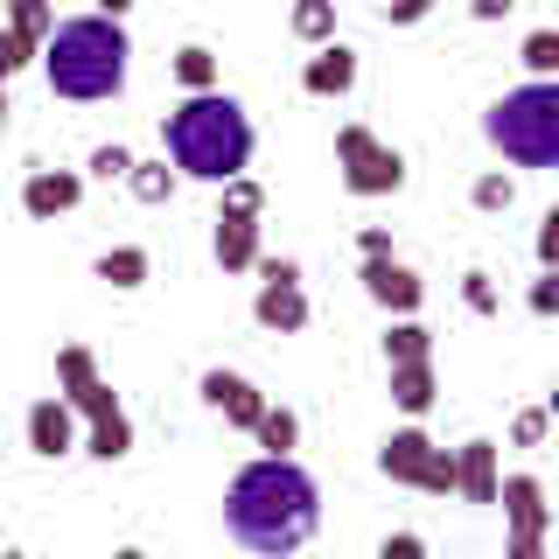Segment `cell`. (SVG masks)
I'll list each match as a JSON object with an SVG mask.
<instances>
[{
	"label": "cell",
	"instance_id": "obj_1",
	"mask_svg": "<svg viewBox=\"0 0 559 559\" xmlns=\"http://www.w3.org/2000/svg\"><path fill=\"white\" fill-rule=\"evenodd\" d=\"M224 532L259 559H294L322 532V483L294 454H259L224 489Z\"/></svg>",
	"mask_w": 559,
	"mask_h": 559
},
{
	"label": "cell",
	"instance_id": "obj_2",
	"mask_svg": "<svg viewBox=\"0 0 559 559\" xmlns=\"http://www.w3.org/2000/svg\"><path fill=\"white\" fill-rule=\"evenodd\" d=\"M162 140H168L175 175L210 182V189H224L231 175H245V168H252V154H259L252 112H245V98H231L224 84H217V92H189V98L168 112Z\"/></svg>",
	"mask_w": 559,
	"mask_h": 559
},
{
	"label": "cell",
	"instance_id": "obj_3",
	"mask_svg": "<svg viewBox=\"0 0 559 559\" xmlns=\"http://www.w3.org/2000/svg\"><path fill=\"white\" fill-rule=\"evenodd\" d=\"M43 63V84L70 105H105L127 92L133 78V43H127V22H105V14H70L43 35L35 49Z\"/></svg>",
	"mask_w": 559,
	"mask_h": 559
},
{
	"label": "cell",
	"instance_id": "obj_4",
	"mask_svg": "<svg viewBox=\"0 0 559 559\" xmlns=\"http://www.w3.org/2000/svg\"><path fill=\"white\" fill-rule=\"evenodd\" d=\"M489 147L511 168H559V78H524L483 112Z\"/></svg>",
	"mask_w": 559,
	"mask_h": 559
},
{
	"label": "cell",
	"instance_id": "obj_5",
	"mask_svg": "<svg viewBox=\"0 0 559 559\" xmlns=\"http://www.w3.org/2000/svg\"><path fill=\"white\" fill-rule=\"evenodd\" d=\"M57 399L92 427V441H84L92 462H127L133 454V419H127V406H119V392L98 378V357L84 343L57 349Z\"/></svg>",
	"mask_w": 559,
	"mask_h": 559
},
{
	"label": "cell",
	"instance_id": "obj_6",
	"mask_svg": "<svg viewBox=\"0 0 559 559\" xmlns=\"http://www.w3.org/2000/svg\"><path fill=\"white\" fill-rule=\"evenodd\" d=\"M336 168H343V189L349 197H399L406 189V154L392 147V140H378L371 127H336Z\"/></svg>",
	"mask_w": 559,
	"mask_h": 559
},
{
	"label": "cell",
	"instance_id": "obj_7",
	"mask_svg": "<svg viewBox=\"0 0 559 559\" xmlns=\"http://www.w3.org/2000/svg\"><path fill=\"white\" fill-rule=\"evenodd\" d=\"M378 476L406 483V489H427V497H454V448H441L419 427H399V433H384V448H378Z\"/></svg>",
	"mask_w": 559,
	"mask_h": 559
},
{
	"label": "cell",
	"instance_id": "obj_8",
	"mask_svg": "<svg viewBox=\"0 0 559 559\" xmlns=\"http://www.w3.org/2000/svg\"><path fill=\"white\" fill-rule=\"evenodd\" d=\"M252 314H259V329H273V336H301L308 329V287H301V266H294V259H259Z\"/></svg>",
	"mask_w": 559,
	"mask_h": 559
},
{
	"label": "cell",
	"instance_id": "obj_9",
	"mask_svg": "<svg viewBox=\"0 0 559 559\" xmlns=\"http://www.w3.org/2000/svg\"><path fill=\"white\" fill-rule=\"evenodd\" d=\"M197 392H203V406H210V413H224V427H238V433H252V419L266 413V392H259V384L245 378V371H224V364H210Z\"/></svg>",
	"mask_w": 559,
	"mask_h": 559
},
{
	"label": "cell",
	"instance_id": "obj_10",
	"mask_svg": "<svg viewBox=\"0 0 559 559\" xmlns=\"http://www.w3.org/2000/svg\"><path fill=\"white\" fill-rule=\"evenodd\" d=\"M364 294L384 308V314H419V301H427V280H419L406 259H364Z\"/></svg>",
	"mask_w": 559,
	"mask_h": 559
},
{
	"label": "cell",
	"instance_id": "obj_11",
	"mask_svg": "<svg viewBox=\"0 0 559 559\" xmlns=\"http://www.w3.org/2000/svg\"><path fill=\"white\" fill-rule=\"evenodd\" d=\"M497 503H503V524H511V538H538V546H546V532H552L546 483H538V476H503V483H497Z\"/></svg>",
	"mask_w": 559,
	"mask_h": 559
},
{
	"label": "cell",
	"instance_id": "obj_12",
	"mask_svg": "<svg viewBox=\"0 0 559 559\" xmlns=\"http://www.w3.org/2000/svg\"><path fill=\"white\" fill-rule=\"evenodd\" d=\"M78 203H84V175H78V168H28L22 210H28L35 224H57V217H70Z\"/></svg>",
	"mask_w": 559,
	"mask_h": 559
},
{
	"label": "cell",
	"instance_id": "obj_13",
	"mask_svg": "<svg viewBox=\"0 0 559 559\" xmlns=\"http://www.w3.org/2000/svg\"><path fill=\"white\" fill-rule=\"evenodd\" d=\"M28 454H43V462H63V454H78V413H70L57 392L28 406Z\"/></svg>",
	"mask_w": 559,
	"mask_h": 559
},
{
	"label": "cell",
	"instance_id": "obj_14",
	"mask_svg": "<svg viewBox=\"0 0 559 559\" xmlns=\"http://www.w3.org/2000/svg\"><path fill=\"white\" fill-rule=\"evenodd\" d=\"M301 92L308 98H349V92H357V49H349V43H322L301 63Z\"/></svg>",
	"mask_w": 559,
	"mask_h": 559
},
{
	"label": "cell",
	"instance_id": "obj_15",
	"mask_svg": "<svg viewBox=\"0 0 559 559\" xmlns=\"http://www.w3.org/2000/svg\"><path fill=\"white\" fill-rule=\"evenodd\" d=\"M210 252H217L224 273H252L259 266V217L217 210V217H210Z\"/></svg>",
	"mask_w": 559,
	"mask_h": 559
},
{
	"label": "cell",
	"instance_id": "obj_16",
	"mask_svg": "<svg viewBox=\"0 0 559 559\" xmlns=\"http://www.w3.org/2000/svg\"><path fill=\"white\" fill-rule=\"evenodd\" d=\"M497 441H483V433H476V441H462V448H454V497H462V503H497Z\"/></svg>",
	"mask_w": 559,
	"mask_h": 559
},
{
	"label": "cell",
	"instance_id": "obj_17",
	"mask_svg": "<svg viewBox=\"0 0 559 559\" xmlns=\"http://www.w3.org/2000/svg\"><path fill=\"white\" fill-rule=\"evenodd\" d=\"M392 371V406L406 413V419H419L433 406V392H441V378H433V357H419V364H384Z\"/></svg>",
	"mask_w": 559,
	"mask_h": 559
},
{
	"label": "cell",
	"instance_id": "obj_18",
	"mask_svg": "<svg viewBox=\"0 0 559 559\" xmlns=\"http://www.w3.org/2000/svg\"><path fill=\"white\" fill-rule=\"evenodd\" d=\"M147 273H154L147 245H112V252H98V280H105V287H119V294L147 287Z\"/></svg>",
	"mask_w": 559,
	"mask_h": 559
},
{
	"label": "cell",
	"instance_id": "obj_19",
	"mask_svg": "<svg viewBox=\"0 0 559 559\" xmlns=\"http://www.w3.org/2000/svg\"><path fill=\"white\" fill-rule=\"evenodd\" d=\"M168 70H175V84H182V92H217V78H224L217 49H203V43H182L168 57Z\"/></svg>",
	"mask_w": 559,
	"mask_h": 559
},
{
	"label": "cell",
	"instance_id": "obj_20",
	"mask_svg": "<svg viewBox=\"0 0 559 559\" xmlns=\"http://www.w3.org/2000/svg\"><path fill=\"white\" fill-rule=\"evenodd\" d=\"M252 441L266 448V454H294V448H301V413H294V406H273V399H266V413L252 419Z\"/></svg>",
	"mask_w": 559,
	"mask_h": 559
},
{
	"label": "cell",
	"instance_id": "obj_21",
	"mask_svg": "<svg viewBox=\"0 0 559 559\" xmlns=\"http://www.w3.org/2000/svg\"><path fill=\"white\" fill-rule=\"evenodd\" d=\"M433 357V329L419 322V314H399L392 329H384V364H419Z\"/></svg>",
	"mask_w": 559,
	"mask_h": 559
},
{
	"label": "cell",
	"instance_id": "obj_22",
	"mask_svg": "<svg viewBox=\"0 0 559 559\" xmlns=\"http://www.w3.org/2000/svg\"><path fill=\"white\" fill-rule=\"evenodd\" d=\"M175 182H182V175H175L168 162H140V154H133V168H127V189H133V203L162 210V203L175 197Z\"/></svg>",
	"mask_w": 559,
	"mask_h": 559
},
{
	"label": "cell",
	"instance_id": "obj_23",
	"mask_svg": "<svg viewBox=\"0 0 559 559\" xmlns=\"http://www.w3.org/2000/svg\"><path fill=\"white\" fill-rule=\"evenodd\" d=\"M287 28L301 35L308 49H322V43H336V0H294V14H287Z\"/></svg>",
	"mask_w": 559,
	"mask_h": 559
},
{
	"label": "cell",
	"instance_id": "obj_24",
	"mask_svg": "<svg viewBox=\"0 0 559 559\" xmlns=\"http://www.w3.org/2000/svg\"><path fill=\"white\" fill-rule=\"evenodd\" d=\"M468 203H476L483 217H503V210L518 203V175H503V168H483L476 182H468Z\"/></svg>",
	"mask_w": 559,
	"mask_h": 559
},
{
	"label": "cell",
	"instance_id": "obj_25",
	"mask_svg": "<svg viewBox=\"0 0 559 559\" xmlns=\"http://www.w3.org/2000/svg\"><path fill=\"white\" fill-rule=\"evenodd\" d=\"M8 28L22 35L28 49H43V35L57 28V14H49V0H8Z\"/></svg>",
	"mask_w": 559,
	"mask_h": 559
},
{
	"label": "cell",
	"instance_id": "obj_26",
	"mask_svg": "<svg viewBox=\"0 0 559 559\" xmlns=\"http://www.w3.org/2000/svg\"><path fill=\"white\" fill-rule=\"evenodd\" d=\"M518 57H524V70H532V78H559V28H532Z\"/></svg>",
	"mask_w": 559,
	"mask_h": 559
},
{
	"label": "cell",
	"instance_id": "obj_27",
	"mask_svg": "<svg viewBox=\"0 0 559 559\" xmlns=\"http://www.w3.org/2000/svg\"><path fill=\"white\" fill-rule=\"evenodd\" d=\"M462 308H468V314H497V308H503L497 280H489L483 266H468V273H462Z\"/></svg>",
	"mask_w": 559,
	"mask_h": 559
},
{
	"label": "cell",
	"instance_id": "obj_28",
	"mask_svg": "<svg viewBox=\"0 0 559 559\" xmlns=\"http://www.w3.org/2000/svg\"><path fill=\"white\" fill-rule=\"evenodd\" d=\"M217 210H238V217H266V189L252 182V175H231L224 182V203Z\"/></svg>",
	"mask_w": 559,
	"mask_h": 559
},
{
	"label": "cell",
	"instance_id": "obj_29",
	"mask_svg": "<svg viewBox=\"0 0 559 559\" xmlns=\"http://www.w3.org/2000/svg\"><path fill=\"white\" fill-rule=\"evenodd\" d=\"M127 168H133V147H119V140L92 147V182H127Z\"/></svg>",
	"mask_w": 559,
	"mask_h": 559
},
{
	"label": "cell",
	"instance_id": "obj_30",
	"mask_svg": "<svg viewBox=\"0 0 559 559\" xmlns=\"http://www.w3.org/2000/svg\"><path fill=\"white\" fill-rule=\"evenodd\" d=\"M546 433H552V413L546 406H524L511 419V448H546Z\"/></svg>",
	"mask_w": 559,
	"mask_h": 559
},
{
	"label": "cell",
	"instance_id": "obj_31",
	"mask_svg": "<svg viewBox=\"0 0 559 559\" xmlns=\"http://www.w3.org/2000/svg\"><path fill=\"white\" fill-rule=\"evenodd\" d=\"M538 273H559V210L538 217Z\"/></svg>",
	"mask_w": 559,
	"mask_h": 559
},
{
	"label": "cell",
	"instance_id": "obj_32",
	"mask_svg": "<svg viewBox=\"0 0 559 559\" xmlns=\"http://www.w3.org/2000/svg\"><path fill=\"white\" fill-rule=\"evenodd\" d=\"M378 559H427V538H419V532H384Z\"/></svg>",
	"mask_w": 559,
	"mask_h": 559
},
{
	"label": "cell",
	"instance_id": "obj_33",
	"mask_svg": "<svg viewBox=\"0 0 559 559\" xmlns=\"http://www.w3.org/2000/svg\"><path fill=\"white\" fill-rule=\"evenodd\" d=\"M427 8H433V0H384V22L413 28V22H427Z\"/></svg>",
	"mask_w": 559,
	"mask_h": 559
},
{
	"label": "cell",
	"instance_id": "obj_34",
	"mask_svg": "<svg viewBox=\"0 0 559 559\" xmlns=\"http://www.w3.org/2000/svg\"><path fill=\"white\" fill-rule=\"evenodd\" d=\"M532 314H559V273H538L532 280Z\"/></svg>",
	"mask_w": 559,
	"mask_h": 559
},
{
	"label": "cell",
	"instance_id": "obj_35",
	"mask_svg": "<svg viewBox=\"0 0 559 559\" xmlns=\"http://www.w3.org/2000/svg\"><path fill=\"white\" fill-rule=\"evenodd\" d=\"M357 252H364V259H399V252H392V231H384V224L357 231Z\"/></svg>",
	"mask_w": 559,
	"mask_h": 559
},
{
	"label": "cell",
	"instance_id": "obj_36",
	"mask_svg": "<svg viewBox=\"0 0 559 559\" xmlns=\"http://www.w3.org/2000/svg\"><path fill=\"white\" fill-rule=\"evenodd\" d=\"M511 8H518V0H468V14H476V22H503Z\"/></svg>",
	"mask_w": 559,
	"mask_h": 559
},
{
	"label": "cell",
	"instance_id": "obj_37",
	"mask_svg": "<svg viewBox=\"0 0 559 559\" xmlns=\"http://www.w3.org/2000/svg\"><path fill=\"white\" fill-rule=\"evenodd\" d=\"M503 559H546V546H538V538H511V546H503Z\"/></svg>",
	"mask_w": 559,
	"mask_h": 559
},
{
	"label": "cell",
	"instance_id": "obj_38",
	"mask_svg": "<svg viewBox=\"0 0 559 559\" xmlns=\"http://www.w3.org/2000/svg\"><path fill=\"white\" fill-rule=\"evenodd\" d=\"M92 14H105V22H127V14H133V0H98Z\"/></svg>",
	"mask_w": 559,
	"mask_h": 559
},
{
	"label": "cell",
	"instance_id": "obj_39",
	"mask_svg": "<svg viewBox=\"0 0 559 559\" xmlns=\"http://www.w3.org/2000/svg\"><path fill=\"white\" fill-rule=\"evenodd\" d=\"M112 559H147V552H140V546H119V552H112Z\"/></svg>",
	"mask_w": 559,
	"mask_h": 559
},
{
	"label": "cell",
	"instance_id": "obj_40",
	"mask_svg": "<svg viewBox=\"0 0 559 559\" xmlns=\"http://www.w3.org/2000/svg\"><path fill=\"white\" fill-rule=\"evenodd\" d=\"M0 559H14V552H8V546H0Z\"/></svg>",
	"mask_w": 559,
	"mask_h": 559
},
{
	"label": "cell",
	"instance_id": "obj_41",
	"mask_svg": "<svg viewBox=\"0 0 559 559\" xmlns=\"http://www.w3.org/2000/svg\"><path fill=\"white\" fill-rule=\"evenodd\" d=\"M0 546H8V538H0Z\"/></svg>",
	"mask_w": 559,
	"mask_h": 559
}]
</instances>
